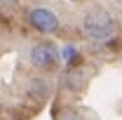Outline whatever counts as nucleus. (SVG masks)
Instances as JSON below:
<instances>
[{"mask_svg": "<svg viewBox=\"0 0 122 120\" xmlns=\"http://www.w3.org/2000/svg\"><path fill=\"white\" fill-rule=\"evenodd\" d=\"M28 59L35 68H52L56 61H59V52L52 43H38V45L30 47Z\"/></svg>", "mask_w": 122, "mask_h": 120, "instance_id": "nucleus-2", "label": "nucleus"}, {"mask_svg": "<svg viewBox=\"0 0 122 120\" xmlns=\"http://www.w3.org/2000/svg\"><path fill=\"white\" fill-rule=\"evenodd\" d=\"M75 57H77V49L73 45H66V47H63V61H66V64H73Z\"/></svg>", "mask_w": 122, "mask_h": 120, "instance_id": "nucleus-5", "label": "nucleus"}, {"mask_svg": "<svg viewBox=\"0 0 122 120\" xmlns=\"http://www.w3.org/2000/svg\"><path fill=\"white\" fill-rule=\"evenodd\" d=\"M80 80H82V73L80 71H68V73L63 75V85H68V87H77Z\"/></svg>", "mask_w": 122, "mask_h": 120, "instance_id": "nucleus-4", "label": "nucleus"}, {"mask_svg": "<svg viewBox=\"0 0 122 120\" xmlns=\"http://www.w3.org/2000/svg\"><path fill=\"white\" fill-rule=\"evenodd\" d=\"M28 21H30V26L35 31H40V33H54L59 28L56 14L52 10H47V7H33V10H28Z\"/></svg>", "mask_w": 122, "mask_h": 120, "instance_id": "nucleus-3", "label": "nucleus"}, {"mask_svg": "<svg viewBox=\"0 0 122 120\" xmlns=\"http://www.w3.org/2000/svg\"><path fill=\"white\" fill-rule=\"evenodd\" d=\"M59 120H77V118L71 113V111H66V113H61V115H59Z\"/></svg>", "mask_w": 122, "mask_h": 120, "instance_id": "nucleus-6", "label": "nucleus"}, {"mask_svg": "<svg viewBox=\"0 0 122 120\" xmlns=\"http://www.w3.org/2000/svg\"><path fill=\"white\" fill-rule=\"evenodd\" d=\"M82 33L89 38V40H108L115 28H117V24H115V19L108 14L106 10H89L87 14L82 16Z\"/></svg>", "mask_w": 122, "mask_h": 120, "instance_id": "nucleus-1", "label": "nucleus"}]
</instances>
